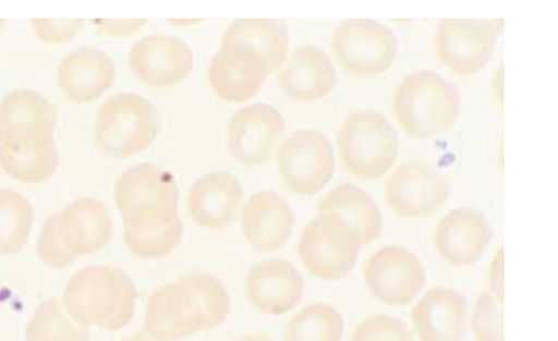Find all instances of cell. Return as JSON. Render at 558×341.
<instances>
[{
    "label": "cell",
    "instance_id": "obj_1",
    "mask_svg": "<svg viewBox=\"0 0 558 341\" xmlns=\"http://www.w3.org/2000/svg\"><path fill=\"white\" fill-rule=\"evenodd\" d=\"M229 313L223 282L210 273L190 272L149 295L144 329L158 341H174L220 326Z\"/></svg>",
    "mask_w": 558,
    "mask_h": 341
},
{
    "label": "cell",
    "instance_id": "obj_2",
    "mask_svg": "<svg viewBox=\"0 0 558 341\" xmlns=\"http://www.w3.org/2000/svg\"><path fill=\"white\" fill-rule=\"evenodd\" d=\"M137 292L133 279L113 266H86L69 279L63 304L80 325L118 331L133 320Z\"/></svg>",
    "mask_w": 558,
    "mask_h": 341
},
{
    "label": "cell",
    "instance_id": "obj_3",
    "mask_svg": "<svg viewBox=\"0 0 558 341\" xmlns=\"http://www.w3.org/2000/svg\"><path fill=\"white\" fill-rule=\"evenodd\" d=\"M391 108L407 136L427 138L446 132L453 124L460 110V95L439 73L418 70L398 84Z\"/></svg>",
    "mask_w": 558,
    "mask_h": 341
},
{
    "label": "cell",
    "instance_id": "obj_4",
    "mask_svg": "<svg viewBox=\"0 0 558 341\" xmlns=\"http://www.w3.org/2000/svg\"><path fill=\"white\" fill-rule=\"evenodd\" d=\"M160 126L159 110L149 99L122 93L107 99L97 111L94 138L105 156L123 159L149 147Z\"/></svg>",
    "mask_w": 558,
    "mask_h": 341
},
{
    "label": "cell",
    "instance_id": "obj_5",
    "mask_svg": "<svg viewBox=\"0 0 558 341\" xmlns=\"http://www.w3.org/2000/svg\"><path fill=\"white\" fill-rule=\"evenodd\" d=\"M399 136L390 122L374 110L351 112L337 131V149L350 174L375 180L386 173L399 154Z\"/></svg>",
    "mask_w": 558,
    "mask_h": 341
},
{
    "label": "cell",
    "instance_id": "obj_6",
    "mask_svg": "<svg viewBox=\"0 0 558 341\" xmlns=\"http://www.w3.org/2000/svg\"><path fill=\"white\" fill-rule=\"evenodd\" d=\"M359 232L333 214H317L303 229L298 254L316 278L338 280L354 267L363 247Z\"/></svg>",
    "mask_w": 558,
    "mask_h": 341
},
{
    "label": "cell",
    "instance_id": "obj_7",
    "mask_svg": "<svg viewBox=\"0 0 558 341\" xmlns=\"http://www.w3.org/2000/svg\"><path fill=\"white\" fill-rule=\"evenodd\" d=\"M329 51L337 65L354 77H374L387 71L398 52L395 33L371 19H348L332 33Z\"/></svg>",
    "mask_w": 558,
    "mask_h": 341
},
{
    "label": "cell",
    "instance_id": "obj_8",
    "mask_svg": "<svg viewBox=\"0 0 558 341\" xmlns=\"http://www.w3.org/2000/svg\"><path fill=\"white\" fill-rule=\"evenodd\" d=\"M113 197L123 223L156 220L179 212L177 181L155 163H140L123 171L114 182Z\"/></svg>",
    "mask_w": 558,
    "mask_h": 341
},
{
    "label": "cell",
    "instance_id": "obj_9",
    "mask_svg": "<svg viewBox=\"0 0 558 341\" xmlns=\"http://www.w3.org/2000/svg\"><path fill=\"white\" fill-rule=\"evenodd\" d=\"M277 166L289 191L302 196L315 195L333 175L332 145L328 136L317 129L298 130L280 144Z\"/></svg>",
    "mask_w": 558,
    "mask_h": 341
},
{
    "label": "cell",
    "instance_id": "obj_10",
    "mask_svg": "<svg viewBox=\"0 0 558 341\" xmlns=\"http://www.w3.org/2000/svg\"><path fill=\"white\" fill-rule=\"evenodd\" d=\"M501 28V20L442 19L432 37L434 53L453 73L474 74L492 58Z\"/></svg>",
    "mask_w": 558,
    "mask_h": 341
},
{
    "label": "cell",
    "instance_id": "obj_11",
    "mask_svg": "<svg viewBox=\"0 0 558 341\" xmlns=\"http://www.w3.org/2000/svg\"><path fill=\"white\" fill-rule=\"evenodd\" d=\"M56 107L41 94L20 88L0 100V145L17 153H35L53 144Z\"/></svg>",
    "mask_w": 558,
    "mask_h": 341
},
{
    "label": "cell",
    "instance_id": "obj_12",
    "mask_svg": "<svg viewBox=\"0 0 558 341\" xmlns=\"http://www.w3.org/2000/svg\"><path fill=\"white\" fill-rule=\"evenodd\" d=\"M362 277L366 290L376 301L403 306L420 294L426 273L421 259L411 249L386 245L368 257Z\"/></svg>",
    "mask_w": 558,
    "mask_h": 341
},
{
    "label": "cell",
    "instance_id": "obj_13",
    "mask_svg": "<svg viewBox=\"0 0 558 341\" xmlns=\"http://www.w3.org/2000/svg\"><path fill=\"white\" fill-rule=\"evenodd\" d=\"M448 184L440 171L425 161L399 166L386 180L384 198L389 209L405 219L425 218L447 200Z\"/></svg>",
    "mask_w": 558,
    "mask_h": 341
},
{
    "label": "cell",
    "instance_id": "obj_14",
    "mask_svg": "<svg viewBox=\"0 0 558 341\" xmlns=\"http://www.w3.org/2000/svg\"><path fill=\"white\" fill-rule=\"evenodd\" d=\"M269 69L265 58L247 44L222 40L213 57L207 81L214 94L226 102H244L263 86Z\"/></svg>",
    "mask_w": 558,
    "mask_h": 341
},
{
    "label": "cell",
    "instance_id": "obj_15",
    "mask_svg": "<svg viewBox=\"0 0 558 341\" xmlns=\"http://www.w3.org/2000/svg\"><path fill=\"white\" fill-rule=\"evenodd\" d=\"M284 130L282 113L258 102L234 112L227 126V145L233 159L244 167L266 163Z\"/></svg>",
    "mask_w": 558,
    "mask_h": 341
},
{
    "label": "cell",
    "instance_id": "obj_16",
    "mask_svg": "<svg viewBox=\"0 0 558 341\" xmlns=\"http://www.w3.org/2000/svg\"><path fill=\"white\" fill-rule=\"evenodd\" d=\"M493 239V227L478 209L457 207L437 223L433 245L438 256L453 267L477 263Z\"/></svg>",
    "mask_w": 558,
    "mask_h": 341
},
{
    "label": "cell",
    "instance_id": "obj_17",
    "mask_svg": "<svg viewBox=\"0 0 558 341\" xmlns=\"http://www.w3.org/2000/svg\"><path fill=\"white\" fill-rule=\"evenodd\" d=\"M129 65L142 83L167 88L184 81L193 66V52L183 40L167 34H150L131 48Z\"/></svg>",
    "mask_w": 558,
    "mask_h": 341
},
{
    "label": "cell",
    "instance_id": "obj_18",
    "mask_svg": "<svg viewBox=\"0 0 558 341\" xmlns=\"http://www.w3.org/2000/svg\"><path fill=\"white\" fill-rule=\"evenodd\" d=\"M469 314V302L462 292L436 285L416 301L410 318L420 341H463Z\"/></svg>",
    "mask_w": 558,
    "mask_h": 341
},
{
    "label": "cell",
    "instance_id": "obj_19",
    "mask_svg": "<svg viewBox=\"0 0 558 341\" xmlns=\"http://www.w3.org/2000/svg\"><path fill=\"white\" fill-rule=\"evenodd\" d=\"M244 293L258 312L279 316L292 310L303 299L304 281L298 269L282 258L254 264L244 279Z\"/></svg>",
    "mask_w": 558,
    "mask_h": 341
},
{
    "label": "cell",
    "instance_id": "obj_20",
    "mask_svg": "<svg viewBox=\"0 0 558 341\" xmlns=\"http://www.w3.org/2000/svg\"><path fill=\"white\" fill-rule=\"evenodd\" d=\"M277 84L288 99L314 102L335 88L337 73L320 48L305 44L288 53L277 71Z\"/></svg>",
    "mask_w": 558,
    "mask_h": 341
},
{
    "label": "cell",
    "instance_id": "obj_21",
    "mask_svg": "<svg viewBox=\"0 0 558 341\" xmlns=\"http://www.w3.org/2000/svg\"><path fill=\"white\" fill-rule=\"evenodd\" d=\"M243 199V188L232 173L211 171L192 183L186 206L196 224L215 231L234 222Z\"/></svg>",
    "mask_w": 558,
    "mask_h": 341
},
{
    "label": "cell",
    "instance_id": "obj_22",
    "mask_svg": "<svg viewBox=\"0 0 558 341\" xmlns=\"http://www.w3.org/2000/svg\"><path fill=\"white\" fill-rule=\"evenodd\" d=\"M295 224L289 203L270 190L255 192L241 214L245 241L258 252H274L289 241Z\"/></svg>",
    "mask_w": 558,
    "mask_h": 341
},
{
    "label": "cell",
    "instance_id": "obj_23",
    "mask_svg": "<svg viewBox=\"0 0 558 341\" xmlns=\"http://www.w3.org/2000/svg\"><path fill=\"white\" fill-rule=\"evenodd\" d=\"M59 234L76 257L104 249L112 234V218L107 205L94 197L77 198L57 211Z\"/></svg>",
    "mask_w": 558,
    "mask_h": 341
},
{
    "label": "cell",
    "instance_id": "obj_24",
    "mask_svg": "<svg viewBox=\"0 0 558 341\" xmlns=\"http://www.w3.org/2000/svg\"><path fill=\"white\" fill-rule=\"evenodd\" d=\"M112 59L101 49L83 46L69 51L57 68V82L63 94L76 102H89L113 83Z\"/></svg>",
    "mask_w": 558,
    "mask_h": 341
},
{
    "label": "cell",
    "instance_id": "obj_25",
    "mask_svg": "<svg viewBox=\"0 0 558 341\" xmlns=\"http://www.w3.org/2000/svg\"><path fill=\"white\" fill-rule=\"evenodd\" d=\"M317 212L344 219L359 232L363 245L373 243L383 231L378 206L363 188L350 182L330 190L317 204Z\"/></svg>",
    "mask_w": 558,
    "mask_h": 341
},
{
    "label": "cell",
    "instance_id": "obj_26",
    "mask_svg": "<svg viewBox=\"0 0 558 341\" xmlns=\"http://www.w3.org/2000/svg\"><path fill=\"white\" fill-rule=\"evenodd\" d=\"M222 40L241 41L256 49L269 72H277L288 56L289 33L280 19H236L226 28Z\"/></svg>",
    "mask_w": 558,
    "mask_h": 341
},
{
    "label": "cell",
    "instance_id": "obj_27",
    "mask_svg": "<svg viewBox=\"0 0 558 341\" xmlns=\"http://www.w3.org/2000/svg\"><path fill=\"white\" fill-rule=\"evenodd\" d=\"M183 224L179 212L165 218L123 223V241L131 253L144 259H161L180 244Z\"/></svg>",
    "mask_w": 558,
    "mask_h": 341
},
{
    "label": "cell",
    "instance_id": "obj_28",
    "mask_svg": "<svg viewBox=\"0 0 558 341\" xmlns=\"http://www.w3.org/2000/svg\"><path fill=\"white\" fill-rule=\"evenodd\" d=\"M24 337L25 341H88L89 331L69 315L62 300L52 297L35 307Z\"/></svg>",
    "mask_w": 558,
    "mask_h": 341
},
{
    "label": "cell",
    "instance_id": "obj_29",
    "mask_svg": "<svg viewBox=\"0 0 558 341\" xmlns=\"http://www.w3.org/2000/svg\"><path fill=\"white\" fill-rule=\"evenodd\" d=\"M343 319L333 306L317 302L301 308L284 326L283 341H340Z\"/></svg>",
    "mask_w": 558,
    "mask_h": 341
},
{
    "label": "cell",
    "instance_id": "obj_30",
    "mask_svg": "<svg viewBox=\"0 0 558 341\" xmlns=\"http://www.w3.org/2000/svg\"><path fill=\"white\" fill-rule=\"evenodd\" d=\"M34 208L22 193L0 188V255L12 256L26 245L34 221Z\"/></svg>",
    "mask_w": 558,
    "mask_h": 341
},
{
    "label": "cell",
    "instance_id": "obj_31",
    "mask_svg": "<svg viewBox=\"0 0 558 341\" xmlns=\"http://www.w3.org/2000/svg\"><path fill=\"white\" fill-rule=\"evenodd\" d=\"M59 165L54 144L35 151L17 153L0 145V166L12 179L24 184H40L50 179Z\"/></svg>",
    "mask_w": 558,
    "mask_h": 341
},
{
    "label": "cell",
    "instance_id": "obj_32",
    "mask_svg": "<svg viewBox=\"0 0 558 341\" xmlns=\"http://www.w3.org/2000/svg\"><path fill=\"white\" fill-rule=\"evenodd\" d=\"M504 318V304L487 290L482 291L469 314L475 341H505Z\"/></svg>",
    "mask_w": 558,
    "mask_h": 341
},
{
    "label": "cell",
    "instance_id": "obj_33",
    "mask_svg": "<svg viewBox=\"0 0 558 341\" xmlns=\"http://www.w3.org/2000/svg\"><path fill=\"white\" fill-rule=\"evenodd\" d=\"M350 341H415L408 326L398 317L377 314L362 320Z\"/></svg>",
    "mask_w": 558,
    "mask_h": 341
},
{
    "label": "cell",
    "instance_id": "obj_34",
    "mask_svg": "<svg viewBox=\"0 0 558 341\" xmlns=\"http://www.w3.org/2000/svg\"><path fill=\"white\" fill-rule=\"evenodd\" d=\"M35 248L40 261L51 268H65L77 259L66 248L59 234L57 211L44 220Z\"/></svg>",
    "mask_w": 558,
    "mask_h": 341
},
{
    "label": "cell",
    "instance_id": "obj_35",
    "mask_svg": "<svg viewBox=\"0 0 558 341\" xmlns=\"http://www.w3.org/2000/svg\"><path fill=\"white\" fill-rule=\"evenodd\" d=\"M35 35L48 44H63L72 39L83 27V19H33Z\"/></svg>",
    "mask_w": 558,
    "mask_h": 341
},
{
    "label": "cell",
    "instance_id": "obj_36",
    "mask_svg": "<svg viewBox=\"0 0 558 341\" xmlns=\"http://www.w3.org/2000/svg\"><path fill=\"white\" fill-rule=\"evenodd\" d=\"M148 19H98L95 26L98 33L111 37H125L141 29Z\"/></svg>",
    "mask_w": 558,
    "mask_h": 341
},
{
    "label": "cell",
    "instance_id": "obj_37",
    "mask_svg": "<svg viewBox=\"0 0 558 341\" xmlns=\"http://www.w3.org/2000/svg\"><path fill=\"white\" fill-rule=\"evenodd\" d=\"M504 268V246L500 245L494 253L487 267V291L501 304L505 301Z\"/></svg>",
    "mask_w": 558,
    "mask_h": 341
},
{
    "label": "cell",
    "instance_id": "obj_38",
    "mask_svg": "<svg viewBox=\"0 0 558 341\" xmlns=\"http://www.w3.org/2000/svg\"><path fill=\"white\" fill-rule=\"evenodd\" d=\"M122 341H158L150 333H148L145 329L137 330L132 333L130 337L123 339Z\"/></svg>",
    "mask_w": 558,
    "mask_h": 341
},
{
    "label": "cell",
    "instance_id": "obj_39",
    "mask_svg": "<svg viewBox=\"0 0 558 341\" xmlns=\"http://www.w3.org/2000/svg\"><path fill=\"white\" fill-rule=\"evenodd\" d=\"M233 341H274L270 337L264 334H245Z\"/></svg>",
    "mask_w": 558,
    "mask_h": 341
},
{
    "label": "cell",
    "instance_id": "obj_40",
    "mask_svg": "<svg viewBox=\"0 0 558 341\" xmlns=\"http://www.w3.org/2000/svg\"><path fill=\"white\" fill-rule=\"evenodd\" d=\"M5 24H7V21L4 19H0V32L2 31V28L4 27Z\"/></svg>",
    "mask_w": 558,
    "mask_h": 341
}]
</instances>
